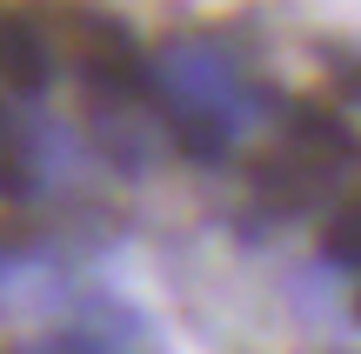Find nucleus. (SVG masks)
I'll use <instances>...</instances> for the list:
<instances>
[{
	"instance_id": "obj_1",
	"label": "nucleus",
	"mask_w": 361,
	"mask_h": 354,
	"mask_svg": "<svg viewBox=\"0 0 361 354\" xmlns=\"http://www.w3.org/2000/svg\"><path fill=\"white\" fill-rule=\"evenodd\" d=\"M154 101L168 141L188 160H221L261 114V87L221 40H174L154 61Z\"/></svg>"
},
{
	"instance_id": "obj_2",
	"label": "nucleus",
	"mask_w": 361,
	"mask_h": 354,
	"mask_svg": "<svg viewBox=\"0 0 361 354\" xmlns=\"http://www.w3.org/2000/svg\"><path fill=\"white\" fill-rule=\"evenodd\" d=\"M355 167H361V134L348 120L328 114V107H295L281 141L255 160V194L268 201V208L295 214V208H308V201H322L328 187H335L341 174H355Z\"/></svg>"
},
{
	"instance_id": "obj_3",
	"label": "nucleus",
	"mask_w": 361,
	"mask_h": 354,
	"mask_svg": "<svg viewBox=\"0 0 361 354\" xmlns=\"http://www.w3.org/2000/svg\"><path fill=\"white\" fill-rule=\"evenodd\" d=\"M54 47H61V61L74 67L94 94H114V101L154 94V67H147L141 40L128 34V20H114V13H101V7L61 0V7H54Z\"/></svg>"
},
{
	"instance_id": "obj_4",
	"label": "nucleus",
	"mask_w": 361,
	"mask_h": 354,
	"mask_svg": "<svg viewBox=\"0 0 361 354\" xmlns=\"http://www.w3.org/2000/svg\"><path fill=\"white\" fill-rule=\"evenodd\" d=\"M47 80H54V40L20 7L0 0V87L7 94H40Z\"/></svg>"
},
{
	"instance_id": "obj_5",
	"label": "nucleus",
	"mask_w": 361,
	"mask_h": 354,
	"mask_svg": "<svg viewBox=\"0 0 361 354\" xmlns=\"http://www.w3.org/2000/svg\"><path fill=\"white\" fill-rule=\"evenodd\" d=\"M322 254L335 267H355L361 274V194H348L335 214H328V227H322Z\"/></svg>"
},
{
	"instance_id": "obj_6",
	"label": "nucleus",
	"mask_w": 361,
	"mask_h": 354,
	"mask_svg": "<svg viewBox=\"0 0 361 354\" xmlns=\"http://www.w3.org/2000/svg\"><path fill=\"white\" fill-rule=\"evenodd\" d=\"M20 354H107L94 334H47V341H27Z\"/></svg>"
},
{
	"instance_id": "obj_7",
	"label": "nucleus",
	"mask_w": 361,
	"mask_h": 354,
	"mask_svg": "<svg viewBox=\"0 0 361 354\" xmlns=\"http://www.w3.org/2000/svg\"><path fill=\"white\" fill-rule=\"evenodd\" d=\"M341 87H348V101H361V61H341Z\"/></svg>"
},
{
	"instance_id": "obj_8",
	"label": "nucleus",
	"mask_w": 361,
	"mask_h": 354,
	"mask_svg": "<svg viewBox=\"0 0 361 354\" xmlns=\"http://www.w3.org/2000/svg\"><path fill=\"white\" fill-rule=\"evenodd\" d=\"M355 308H361V301H355Z\"/></svg>"
}]
</instances>
